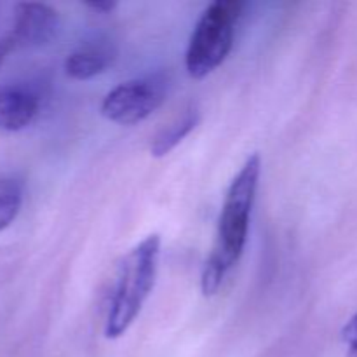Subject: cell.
<instances>
[{"label":"cell","mask_w":357,"mask_h":357,"mask_svg":"<svg viewBox=\"0 0 357 357\" xmlns=\"http://www.w3.org/2000/svg\"><path fill=\"white\" fill-rule=\"evenodd\" d=\"M9 51H13V45L7 40V37L0 38V65H2V61L6 59V56L9 54Z\"/></svg>","instance_id":"7c38bea8"},{"label":"cell","mask_w":357,"mask_h":357,"mask_svg":"<svg viewBox=\"0 0 357 357\" xmlns=\"http://www.w3.org/2000/svg\"><path fill=\"white\" fill-rule=\"evenodd\" d=\"M166 77H139L112 89L101 103V114L115 124L135 126L149 119L166 101Z\"/></svg>","instance_id":"277c9868"},{"label":"cell","mask_w":357,"mask_h":357,"mask_svg":"<svg viewBox=\"0 0 357 357\" xmlns=\"http://www.w3.org/2000/svg\"><path fill=\"white\" fill-rule=\"evenodd\" d=\"M59 14L54 7L42 2H21L14 7L13 28L7 33L13 49L42 47L56 38Z\"/></svg>","instance_id":"5b68a950"},{"label":"cell","mask_w":357,"mask_h":357,"mask_svg":"<svg viewBox=\"0 0 357 357\" xmlns=\"http://www.w3.org/2000/svg\"><path fill=\"white\" fill-rule=\"evenodd\" d=\"M40 98L24 84H0V131L17 132L35 121Z\"/></svg>","instance_id":"8992f818"},{"label":"cell","mask_w":357,"mask_h":357,"mask_svg":"<svg viewBox=\"0 0 357 357\" xmlns=\"http://www.w3.org/2000/svg\"><path fill=\"white\" fill-rule=\"evenodd\" d=\"M112 51L105 45H84L70 52L65 59L66 75L75 80H89L112 65Z\"/></svg>","instance_id":"52a82bcc"},{"label":"cell","mask_w":357,"mask_h":357,"mask_svg":"<svg viewBox=\"0 0 357 357\" xmlns=\"http://www.w3.org/2000/svg\"><path fill=\"white\" fill-rule=\"evenodd\" d=\"M160 258V237L146 236L119 265L117 281L105 323V337L115 340L131 328L155 286Z\"/></svg>","instance_id":"7a4b0ae2"},{"label":"cell","mask_w":357,"mask_h":357,"mask_svg":"<svg viewBox=\"0 0 357 357\" xmlns=\"http://www.w3.org/2000/svg\"><path fill=\"white\" fill-rule=\"evenodd\" d=\"M23 187L13 176H0V232L9 229L20 215Z\"/></svg>","instance_id":"9c48e42d"},{"label":"cell","mask_w":357,"mask_h":357,"mask_svg":"<svg viewBox=\"0 0 357 357\" xmlns=\"http://www.w3.org/2000/svg\"><path fill=\"white\" fill-rule=\"evenodd\" d=\"M244 6L241 0H216L206 7L188 42L185 56L188 75L204 79L225 61L234 47Z\"/></svg>","instance_id":"3957f363"},{"label":"cell","mask_w":357,"mask_h":357,"mask_svg":"<svg viewBox=\"0 0 357 357\" xmlns=\"http://www.w3.org/2000/svg\"><path fill=\"white\" fill-rule=\"evenodd\" d=\"M86 6L89 9L96 10L100 14H108L115 9V3L114 2H86Z\"/></svg>","instance_id":"8fae6325"},{"label":"cell","mask_w":357,"mask_h":357,"mask_svg":"<svg viewBox=\"0 0 357 357\" xmlns=\"http://www.w3.org/2000/svg\"><path fill=\"white\" fill-rule=\"evenodd\" d=\"M261 173V159L258 153L248 157L227 190L216 230V241L202 268L201 289L204 296L218 293L230 268L239 261L250 232L251 211L257 197Z\"/></svg>","instance_id":"6da1fadb"},{"label":"cell","mask_w":357,"mask_h":357,"mask_svg":"<svg viewBox=\"0 0 357 357\" xmlns=\"http://www.w3.org/2000/svg\"><path fill=\"white\" fill-rule=\"evenodd\" d=\"M342 342L345 345V357H357V312L342 330Z\"/></svg>","instance_id":"30bf717a"},{"label":"cell","mask_w":357,"mask_h":357,"mask_svg":"<svg viewBox=\"0 0 357 357\" xmlns=\"http://www.w3.org/2000/svg\"><path fill=\"white\" fill-rule=\"evenodd\" d=\"M199 121H201V115L195 105H190L188 108H185L181 112V115H178L171 124H167L166 128L160 129L155 135V138L152 139V145H150V153L153 157H164L171 152V150L176 149L195 128H197Z\"/></svg>","instance_id":"ba28073f"}]
</instances>
